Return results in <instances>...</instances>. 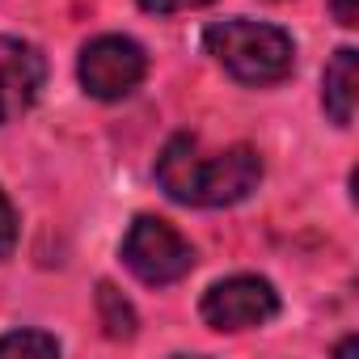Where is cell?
I'll return each mask as SVG.
<instances>
[{
  "instance_id": "cell-1",
  "label": "cell",
  "mask_w": 359,
  "mask_h": 359,
  "mask_svg": "<svg viewBox=\"0 0 359 359\" xmlns=\"http://www.w3.org/2000/svg\"><path fill=\"white\" fill-rule=\"evenodd\" d=\"M156 182L169 199L187 208H233L258 191L262 161L245 144L203 152L195 135H173L156 156Z\"/></svg>"
},
{
  "instance_id": "cell-2",
  "label": "cell",
  "mask_w": 359,
  "mask_h": 359,
  "mask_svg": "<svg viewBox=\"0 0 359 359\" xmlns=\"http://www.w3.org/2000/svg\"><path fill=\"white\" fill-rule=\"evenodd\" d=\"M203 43L216 55V64L241 85H275L292 76V64H296V43L279 26L250 22V18L208 26Z\"/></svg>"
},
{
  "instance_id": "cell-3",
  "label": "cell",
  "mask_w": 359,
  "mask_h": 359,
  "mask_svg": "<svg viewBox=\"0 0 359 359\" xmlns=\"http://www.w3.org/2000/svg\"><path fill=\"white\" fill-rule=\"evenodd\" d=\"M123 262L135 279L165 287L195 271V245L161 216H140L123 237Z\"/></svg>"
},
{
  "instance_id": "cell-4",
  "label": "cell",
  "mask_w": 359,
  "mask_h": 359,
  "mask_svg": "<svg viewBox=\"0 0 359 359\" xmlns=\"http://www.w3.org/2000/svg\"><path fill=\"white\" fill-rule=\"evenodd\" d=\"M148 72V55L135 39L127 34H102L85 43L81 51V85L97 102H118L127 97Z\"/></svg>"
},
{
  "instance_id": "cell-5",
  "label": "cell",
  "mask_w": 359,
  "mask_h": 359,
  "mask_svg": "<svg viewBox=\"0 0 359 359\" xmlns=\"http://www.w3.org/2000/svg\"><path fill=\"white\" fill-rule=\"evenodd\" d=\"M279 313V296L262 275H229L208 287L203 321L212 330H254Z\"/></svg>"
},
{
  "instance_id": "cell-6",
  "label": "cell",
  "mask_w": 359,
  "mask_h": 359,
  "mask_svg": "<svg viewBox=\"0 0 359 359\" xmlns=\"http://www.w3.org/2000/svg\"><path fill=\"white\" fill-rule=\"evenodd\" d=\"M43 81H47V60L39 55V47L0 34V127L22 118L39 102Z\"/></svg>"
},
{
  "instance_id": "cell-7",
  "label": "cell",
  "mask_w": 359,
  "mask_h": 359,
  "mask_svg": "<svg viewBox=\"0 0 359 359\" xmlns=\"http://www.w3.org/2000/svg\"><path fill=\"white\" fill-rule=\"evenodd\" d=\"M321 102H325V114H330L338 127H351L355 102H359V51H355V47H338L334 60L325 64Z\"/></svg>"
},
{
  "instance_id": "cell-8",
  "label": "cell",
  "mask_w": 359,
  "mask_h": 359,
  "mask_svg": "<svg viewBox=\"0 0 359 359\" xmlns=\"http://www.w3.org/2000/svg\"><path fill=\"white\" fill-rule=\"evenodd\" d=\"M97 309H102V325L110 338H131L135 334V309L123 300V292H114L110 283L97 287Z\"/></svg>"
},
{
  "instance_id": "cell-9",
  "label": "cell",
  "mask_w": 359,
  "mask_h": 359,
  "mask_svg": "<svg viewBox=\"0 0 359 359\" xmlns=\"http://www.w3.org/2000/svg\"><path fill=\"white\" fill-rule=\"evenodd\" d=\"M0 355H60V342L39 330H13L0 334Z\"/></svg>"
},
{
  "instance_id": "cell-10",
  "label": "cell",
  "mask_w": 359,
  "mask_h": 359,
  "mask_svg": "<svg viewBox=\"0 0 359 359\" xmlns=\"http://www.w3.org/2000/svg\"><path fill=\"white\" fill-rule=\"evenodd\" d=\"M18 245V216H13V203L0 191V258H9Z\"/></svg>"
},
{
  "instance_id": "cell-11",
  "label": "cell",
  "mask_w": 359,
  "mask_h": 359,
  "mask_svg": "<svg viewBox=\"0 0 359 359\" xmlns=\"http://www.w3.org/2000/svg\"><path fill=\"white\" fill-rule=\"evenodd\" d=\"M203 5H212V0H140V9H144V13H156V18H165V13H187V9H203Z\"/></svg>"
},
{
  "instance_id": "cell-12",
  "label": "cell",
  "mask_w": 359,
  "mask_h": 359,
  "mask_svg": "<svg viewBox=\"0 0 359 359\" xmlns=\"http://www.w3.org/2000/svg\"><path fill=\"white\" fill-rule=\"evenodd\" d=\"M330 5H334L338 26H346V30H355V26H359V9H355V0H330Z\"/></svg>"
}]
</instances>
